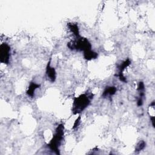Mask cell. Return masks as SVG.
Instances as JSON below:
<instances>
[{
  "mask_svg": "<svg viewBox=\"0 0 155 155\" xmlns=\"http://www.w3.org/2000/svg\"><path fill=\"white\" fill-rule=\"evenodd\" d=\"M117 88L114 86H107L105 88L102 94V97H106L107 96H111L116 93Z\"/></svg>",
  "mask_w": 155,
  "mask_h": 155,
  "instance_id": "8",
  "label": "cell"
},
{
  "mask_svg": "<svg viewBox=\"0 0 155 155\" xmlns=\"http://www.w3.org/2000/svg\"><path fill=\"white\" fill-rule=\"evenodd\" d=\"M145 145H146V143L143 140L139 141V142L137 144L135 148V152H138L142 150L145 147Z\"/></svg>",
  "mask_w": 155,
  "mask_h": 155,
  "instance_id": "12",
  "label": "cell"
},
{
  "mask_svg": "<svg viewBox=\"0 0 155 155\" xmlns=\"http://www.w3.org/2000/svg\"><path fill=\"white\" fill-rule=\"evenodd\" d=\"M51 59L48 62L47 65L46 66V70H45V73L47 75V77L48 78V79L51 82H54L56 81V71L54 67L51 66Z\"/></svg>",
  "mask_w": 155,
  "mask_h": 155,
  "instance_id": "7",
  "label": "cell"
},
{
  "mask_svg": "<svg viewBox=\"0 0 155 155\" xmlns=\"http://www.w3.org/2000/svg\"><path fill=\"white\" fill-rule=\"evenodd\" d=\"M93 96V93L87 91L78 97H75L73 99L71 110L73 114L75 115L83 111L90 104Z\"/></svg>",
  "mask_w": 155,
  "mask_h": 155,
  "instance_id": "1",
  "label": "cell"
},
{
  "mask_svg": "<svg viewBox=\"0 0 155 155\" xmlns=\"http://www.w3.org/2000/svg\"><path fill=\"white\" fill-rule=\"evenodd\" d=\"M40 87V84H36V82H30L28 87V89L26 91L27 93V94L31 97H33V96H34V93H35V90L37 89V88H39Z\"/></svg>",
  "mask_w": 155,
  "mask_h": 155,
  "instance_id": "9",
  "label": "cell"
},
{
  "mask_svg": "<svg viewBox=\"0 0 155 155\" xmlns=\"http://www.w3.org/2000/svg\"><path fill=\"white\" fill-rule=\"evenodd\" d=\"M67 27L69 28V30H70V31L73 34V35L75 36L76 38L80 36L79 27H78V25L77 24L69 22L67 24Z\"/></svg>",
  "mask_w": 155,
  "mask_h": 155,
  "instance_id": "10",
  "label": "cell"
},
{
  "mask_svg": "<svg viewBox=\"0 0 155 155\" xmlns=\"http://www.w3.org/2000/svg\"><path fill=\"white\" fill-rule=\"evenodd\" d=\"M137 91L139 93V96L137 99V105L140 107L143 105V99L145 98V85L142 81H140L137 87Z\"/></svg>",
  "mask_w": 155,
  "mask_h": 155,
  "instance_id": "6",
  "label": "cell"
},
{
  "mask_svg": "<svg viewBox=\"0 0 155 155\" xmlns=\"http://www.w3.org/2000/svg\"><path fill=\"white\" fill-rule=\"evenodd\" d=\"M131 64V61L130 60L129 58H127L126 60H125L124 61H123L121 64H120L118 66H117V68L119 70L118 73L117 74H116L115 76L118 77V78L119 79V80L124 83H127V80L126 77L124 75V71Z\"/></svg>",
  "mask_w": 155,
  "mask_h": 155,
  "instance_id": "5",
  "label": "cell"
},
{
  "mask_svg": "<svg viewBox=\"0 0 155 155\" xmlns=\"http://www.w3.org/2000/svg\"><path fill=\"white\" fill-rule=\"evenodd\" d=\"M67 47L71 50H76L83 52L91 49V44L90 41L87 38L81 36L76 38L74 40L68 42Z\"/></svg>",
  "mask_w": 155,
  "mask_h": 155,
  "instance_id": "3",
  "label": "cell"
},
{
  "mask_svg": "<svg viewBox=\"0 0 155 155\" xmlns=\"http://www.w3.org/2000/svg\"><path fill=\"white\" fill-rule=\"evenodd\" d=\"M84 55V58L85 59L87 60V61H91L92 59H96L97 58L98 54L97 53L94 51L93 50H87L86 51H84L83 53Z\"/></svg>",
  "mask_w": 155,
  "mask_h": 155,
  "instance_id": "11",
  "label": "cell"
},
{
  "mask_svg": "<svg viewBox=\"0 0 155 155\" xmlns=\"http://www.w3.org/2000/svg\"><path fill=\"white\" fill-rule=\"evenodd\" d=\"M10 58V47L9 45L4 42L0 45V62L4 64H8Z\"/></svg>",
  "mask_w": 155,
  "mask_h": 155,
  "instance_id": "4",
  "label": "cell"
},
{
  "mask_svg": "<svg viewBox=\"0 0 155 155\" xmlns=\"http://www.w3.org/2000/svg\"><path fill=\"white\" fill-rule=\"evenodd\" d=\"M64 136V125L62 124L58 125L52 139L47 144V147L55 154H59V147L63 140Z\"/></svg>",
  "mask_w": 155,
  "mask_h": 155,
  "instance_id": "2",
  "label": "cell"
},
{
  "mask_svg": "<svg viewBox=\"0 0 155 155\" xmlns=\"http://www.w3.org/2000/svg\"><path fill=\"white\" fill-rule=\"evenodd\" d=\"M80 122H81V116H79L76 119V120H75V122H74V124H73V127H72V129L74 130L75 128H76L79 125Z\"/></svg>",
  "mask_w": 155,
  "mask_h": 155,
  "instance_id": "13",
  "label": "cell"
}]
</instances>
